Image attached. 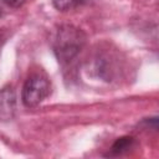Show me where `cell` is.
I'll return each instance as SVG.
<instances>
[{
  "label": "cell",
  "instance_id": "cell-1",
  "mask_svg": "<svg viewBox=\"0 0 159 159\" xmlns=\"http://www.w3.org/2000/svg\"><path fill=\"white\" fill-rule=\"evenodd\" d=\"M86 35L78 27L72 25L60 26L52 39L53 52L61 63H70L83 48Z\"/></svg>",
  "mask_w": 159,
  "mask_h": 159
},
{
  "label": "cell",
  "instance_id": "cell-2",
  "mask_svg": "<svg viewBox=\"0 0 159 159\" xmlns=\"http://www.w3.org/2000/svg\"><path fill=\"white\" fill-rule=\"evenodd\" d=\"M50 91L51 86L48 78L40 72L32 73L24 83L21 92L22 103L29 108L36 107L50 94Z\"/></svg>",
  "mask_w": 159,
  "mask_h": 159
},
{
  "label": "cell",
  "instance_id": "cell-3",
  "mask_svg": "<svg viewBox=\"0 0 159 159\" xmlns=\"http://www.w3.org/2000/svg\"><path fill=\"white\" fill-rule=\"evenodd\" d=\"M16 111V96L12 87L6 86L0 89V122L14 118Z\"/></svg>",
  "mask_w": 159,
  "mask_h": 159
},
{
  "label": "cell",
  "instance_id": "cell-4",
  "mask_svg": "<svg viewBox=\"0 0 159 159\" xmlns=\"http://www.w3.org/2000/svg\"><path fill=\"white\" fill-rule=\"evenodd\" d=\"M93 0H52V5L58 11H70L91 4Z\"/></svg>",
  "mask_w": 159,
  "mask_h": 159
},
{
  "label": "cell",
  "instance_id": "cell-5",
  "mask_svg": "<svg viewBox=\"0 0 159 159\" xmlns=\"http://www.w3.org/2000/svg\"><path fill=\"white\" fill-rule=\"evenodd\" d=\"M133 145H134V138H132V137L118 138L111 148V155H120V154L128 152Z\"/></svg>",
  "mask_w": 159,
  "mask_h": 159
},
{
  "label": "cell",
  "instance_id": "cell-6",
  "mask_svg": "<svg viewBox=\"0 0 159 159\" xmlns=\"http://www.w3.org/2000/svg\"><path fill=\"white\" fill-rule=\"evenodd\" d=\"M4 2L11 7H19L25 2V0H4Z\"/></svg>",
  "mask_w": 159,
  "mask_h": 159
}]
</instances>
